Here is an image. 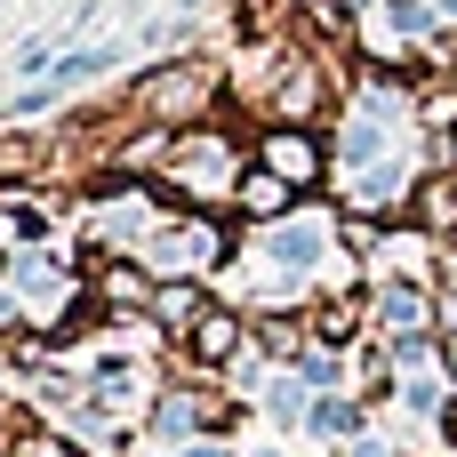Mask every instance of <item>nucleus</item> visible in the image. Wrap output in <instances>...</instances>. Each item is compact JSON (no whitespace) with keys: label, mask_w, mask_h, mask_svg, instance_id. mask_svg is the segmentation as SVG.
I'll return each instance as SVG.
<instances>
[{"label":"nucleus","mask_w":457,"mask_h":457,"mask_svg":"<svg viewBox=\"0 0 457 457\" xmlns=\"http://www.w3.org/2000/svg\"><path fill=\"white\" fill-rule=\"evenodd\" d=\"M209 305H217V297H209L201 281H161V289H153V329H161L169 345H185V329H193Z\"/></svg>","instance_id":"nucleus-8"},{"label":"nucleus","mask_w":457,"mask_h":457,"mask_svg":"<svg viewBox=\"0 0 457 457\" xmlns=\"http://www.w3.org/2000/svg\"><path fill=\"white\" fill-rule=\"evenodd\" d=\"M217 104H225V80L201 56H169V64H153V72L129 80V112L137 120H161V129H185V120L201 129Z\"/></svg>","instance_id":"nucleus-2"},{"label":"nucleus","mask_w":457,"mask_h":457,"mask_svg":"<svg viewBox=\"0 0 457 457\" xmlns=\"http://www.w3.org/2000/svg\"><path fill=\"white\" fill-rule=\"evenodd\" d=\"M185 457H233L225 442H185Z\"/></svg>","instance_id":"nucleus-10"},{"label":"nucleus","mask_w":457,"mask_h":457,"mask_svg":"<svg viewBox=\"0 0 457 457\" xmlns=\"http://www.w3.org/2000/svg\"><path fill=\"white\" fill-rule=\"evenodd\" d=\"M8 265H16V257H8V249H0V281H8Z\"/></svg>","instance_id":"nucleus-12"},{"label":"nucleus","mask_w":457,"mask_h":457,"mask_svg":"<svg viewBox=\"0 0 457 457\" xmlns=\"http://www.w3.org/2000/svg\"><path fill=\"white\" fill-rule=\"evenodd\" d=\"M361 402H345V394H313V410H305V434H321V442H361Z\"/></svg>","instance_id":"nucleus-9"},{"label":"nucleus","mask_w":457,"mask_h":457,"mask_svg":"<svg viewBox=\"0 0 457 457\" xmlns=\"http://www.w3.org/2000/svg\"><path fill=\"white\" fill-rule=\"evenodd\" d=\"M442 265H450V289H457V241H450V249H442Z\"/></svg>","instance_id":"nucleus-11"},{"label":"nucleus","mask_w":457,"mask_h":457,"mask_svg":"<svg viewBox=\"0 0 457 457\" xmlns=\"http://www.w3.org/2000/svg\"><path fill=\"white\" fill-rule=\"evenodd\" d=\"M249 161L257 169H273L281 185H297V193H313L321 177H329V137L321 129H257V145H249Z\"/></svg>","instance_id":"nucleus-3"},{"label":"nucleus","mask_w":457,"mask_h":457,"mask_svg":"<svg viewBox=\"0 0 457 457\" xmlns=\"http://www.w3.org/2000/svg\"><path fill=\"white\" fill-rule=\"evenodd\" d=\"M434 281H410V273H386L378 289H370V329L386 337V345H402V337H434Z\"/></svg>","instance_id":"nucleus-4"},{"label":"nucleus","mask_w":457,"mask_h":457,"mask_svg":"<svg viewBox=\"0 0 457 457\" xmlns=\"http://www.w3.org/2000/svg\"><path fill=\"white\" fill-rule=\"evenodd\" d=\"M225 209H233V217H249V225H281V217H297V209H305V193L249 161V169L233 177V201H225Z\"/></svg>","instance_id":"nucleus-7"},{"label":"nucleus","mask_w":457,"mask_h":457,"mask_svg":"<svg viewBox=\"0 0 457 457\" xmlns=\"http://www.w3.org/2000/svg\"><path fill=\"white\" fill-rule=\"evenodd\" d=\"M241 353H249V313H241V305H209V313L185 329V345H177V361L201 370V378H225Z\"/></svg>","instance_id":"nucleus-5"},{"label":"nucleus","mask_w":457,"mask_h":457,"mask_svg":"<svg viewBox=\"0 0 457 457\" xmlns=\"http://www.w3.org/2000/svg\"><path fill=\"white\" fill-rule=\"evenodd\" d=\"M137 257L153 265V281H209V273L233 265V225L217 209H169L137 241Z\"/></svg>","instance_id":"nucleus-1"},{"label":"nucleus","mask_w":457,"mask_h":457,"mask_svg":"<svg viewBox=\"0 0 457 457\" xmlns=\"http://www.w3.org/2000/svg\"><path fill=\"white\" fill-rule=\"evenodd\" d=\"M305 337H313L321 353H345V345H361V337H370V289L313 297V305H305Z\"/></svg>","instance_id":"nucleus-6"}]
</instances>
